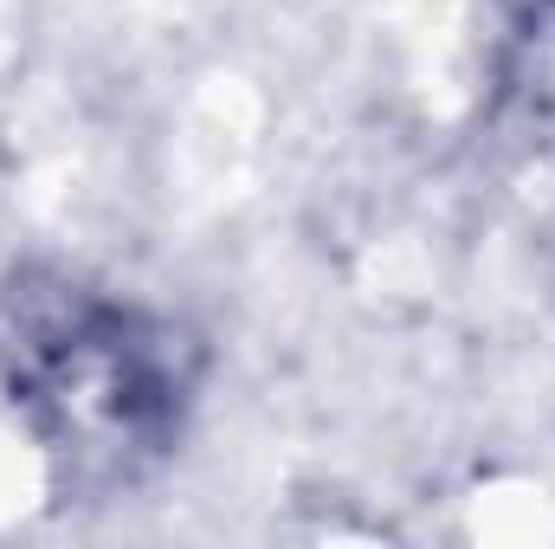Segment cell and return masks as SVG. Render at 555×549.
I'll use <instances>...</instances> for the list:
<instances>
[{
    "instance_id": "1",
    "label": "cell",
    "mask_w": 555,
    "mask_h": 549,
    "mask_svg": "<svg viewBox=\"0 0 555 549\" xmlns=\"http://www.w3.org/2000/svg\"><path fill=\"white\" fill-rule=\"evenodd\" d=\"M0 375L46 452L85 478H130L175 446L201 349L181 323L130 297L26 272L0 297Z\"/></svg>"
}]
</instances>
